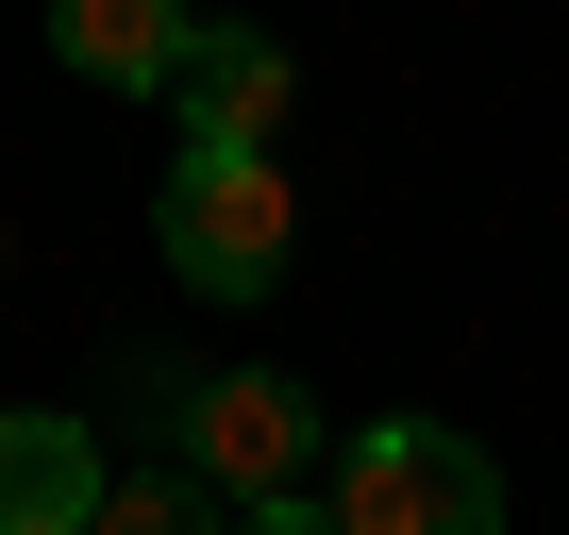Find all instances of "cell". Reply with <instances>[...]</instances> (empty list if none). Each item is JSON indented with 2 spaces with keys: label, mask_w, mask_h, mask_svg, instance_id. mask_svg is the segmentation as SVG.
<instances>
[{
  "label": "cell",
  "mask_w": 569,
  "mask_h": 535,
  "mask_svg": "<svg viewBox=\"0 0 569 535\" xmlns=\"http://www.w3.org/2000/svg\"><path fill=\"white\" fill-rule=\"evenodd\" d=\"M319 502H336V535H502V468L436 418H369Z\"/></svg>",
  "instance_id": "cell-1"
},
{
  "label": "cell",
  "mask_w": 569,
  "mask_h": 535,
  "mask_svg": "<svg viewBox=\"0 0 569 535\" xmlns=\"http://www.w3.org/2000/svg\"><path fill=\"white\" fill-rule=\"evenodd\" d=\"M184 485H218L234 518H251V502H319V485H336V468H319V402L284 385V369L184 385Z\"/></svg>",
  "instance_id": "cell-2"
},
{
  "label": "cell",
  "mask_w": 569,
  "mask_h": 535,
  "mask_svg": "<svg viewBox=\"0 0 569 535\" xmlns=\"http://www.w3.org/2000/svg\"><path fill=\"white\" fill-rule=\"evenodd\" d=\"M284 168L268 151H184L168 168V268L184 285H218V302H251V285H284Z\"/></svg>",
  "instance_id": "cell-3"
},
{
  "label": "cell",
  "mask_w": 569,
  "mask_h": 535,
  "mask_svg": "<svg viewBox=\"0 0 569 535\" xmlns=\"http://www.w3.org/2000/svg\"><path fill=\"white\" fill-rule=\"evenodd\" d=\"M184 151H268L284 134V51L268 34H184Z\"/></svg>",
  "instance_id": "cell-4"
},
{
  "label": "cell",
  "mask_w": 569,
  "mask_h": 535,
  "mask_svg": "<svg viewBox=\"0 0 569 535\" xmlns=\"http://www.w3.org/2000/svg\"><path fill=\"white\" fill-rule=\"evenodd\" d=\"M101 452H84V418H0V535H84L101 518Z\"/></svg>",
  "instance_id": "cell-5"
},
{
  "label": "cell",
  "mask_w": 569,
  "mask_h": 535,
  "mask_svg": "<svg viewBox=\"0 0 569 535\" xmlns=\"http://www.w3.org/2000/svg\"><path fill=\"white\" fill-rule=\"evenodd\" d=\"M184 34L201 18H168V0H68V18H51L68 84H184Z\"/></svg>",
  "instance_id": "cell-6"
},
{
  "label": "cell",
  "mask_w": 569,
  "mask_h": 535,
  "mask_svg": "<svg viewBox=\"0 0 569 535\" xmlns=\"http://www.w3.org/2000/svg\"><path fill=\"white\" fill-rule=\"evenodd\" d=\"M84 535H234V502H218V485H184V468H118Z\"/></svg>",
  "instance_id": "cell-7"
},
{
  "label": "cell",
  "mask_w": 569,
  "mask_h": 535,
  "mask_svg": "<svg viewBox=\"0 0 569 535\" xmlns=\"http://www.w3.org/2000/svg\"><path fill=\"white\" fill-rule=\"evenodd\" d=\"M234 535H336V502H251Z\"/></svg>",
  "instance_id": "cell-8"
}]
</instances>
